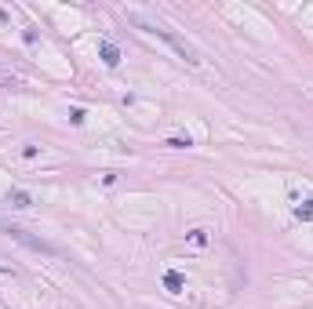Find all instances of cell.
I'll return each mask as SVG.
<instances>
[{"mask_svg":"<svg viewBox=\"0 0 313 309\" xmlns=\"http://www.w3.org/2000/svg\"><path fill=\"white\" fill-rule=\"evenodd\" d=\"M138 29H142V33H149V37H161L164 44H171V48H175L186 62H190V66H197V62H200V55H197V48H190V44H186L182 37H175V33H171V29H164V26H156V22H142V19H131Z\"/></svg>","mask_w":313,"mask_h":309,"instance_id":"6da1fadb","label":"cell"},{"mask_svg":"<svg viewBox=\"0 0 313 309\" xmlns=\"http://www.w3.org/2000/svg\"><path fill=\"white\" fill-rule=\"evenodd\" d=\"M0 229L11 237V240H19V244H26V247H33V251H44V255H58V247L55 244H48V240H40V237H29L26 229H19V226H4L0 222Z\"/></svg>","mask_w":313,"mask_h":309,"instance_id":"7a4b0ae2","label":"cell"},{"mask_svg":"<svg viewBox=\"0 0 313 309\" xmlns=\"http://www.w3.org/2000/svg\"><path fill=\"white\" fill-rule=\"evenodd\" d=\"M99 58L106 62L109 69H117V66H120V51H117V44H109V40H99Z\"/></svg>","mask_w":313,"mask_h":309,"instance_id":"3957f363","label":"cell"},{"mask_svg":"<svg viewBox=\"0 0 313 309\" xmlns=\"http://www.w3.org/2000/svg\"><path fill=\"white\" fill-rule=\"evenodd\" d=\"M182 287H186V276L179 269H168L164 273V291H168V295H182Z\"/></svg>","mask_w":313,"mask_h":309,"instance_id":"277c9868","label":"cell"},{"mask_svg":"<svg viewBox=\"0 0 313 309\" xmlns=\"http://www.w3.org/2000/svg\"><path fill=\"white\" fill-rule=\"evenodd\" d=\"M8 204L11 208H33V196L26 189H8Z\"/></svg>","mask_w":313,"mask_h":309,"instance_id":"5b68a950","label":"cell"},{"mask_svg":"<svg viewBox=\"0 0 313 309\" xmlns=\"http://www.w3.org/2000/svg\"><path fill=\"white\" fill-rule=\"evenodd\" d=\"M295 219H299V222H309L313 219V196H306V200L295 204Z\"/></svg>","mask_w":313,"mask_h":309,"instance_id":"8992f818","label":"cell"},{"mask_svg":"<svg viewBox=\"0 0 313 309\" xmlns=\"http://www.w3.org/2000/svg\"><path fill=\"white\" fill-rule=\"evenodd\" d=\"M164 146H171V149H190V146H193V138H190V135H186V138H182V135H175V138H168Z\"/></svg>","mask_w":313,"mask_h":309,"instance_id":"52a82bcc","label":"cell"},{"mask_svg":"<svg viewBox=\"0 0 313 309\" xmlns=\"http://www.w3.org/2000/svg\"><path fill=\"white\" fill-rule=\"evenodd\" d=\"M190 244L204 247V244H208V229H193V233H190Z\"/></svg>","mask_w":313,"mask_h":309,"instance_id":"ba28073f","label":"cell"},{"mask_svg":"<svg viewBox=\"0 0 313 309\" xmlns=\"http://www.w3.org/2000/svg\"><path fill=\"white\" fill-rule=\"evenodd\" d=\"M84 117H88V113L81 110V106H73V110H69V120H73V124H84Z\"/></svg>","mask_w":313,"mask_h":309,"instance_id":"9c48e42d","label":"cell"},{"mask_svg":"<svg viewBox=\"0 0 313 309\" xmlns=\"http://www.w3.org/2000/svg\"><path fill=\"white\" fill-rule=\"evenodd\" d=\"M0 26H8V11H0Z\"/></svg>","mask_w":313,"mask_h":309,"instance_id":"30bf717a","label":"cell"}]
</instances>
